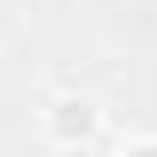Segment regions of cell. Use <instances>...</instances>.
<instances>
[{"label": "cell", "mask_w": 157, "mask_h": 157, "mask_svg": "<svg viewBox=\"0 0 157 157\" xmlns=\"http://www.w3.org/2000/svg\"><path fill=\"white\" fill-rule=\"evenodd\" d=\"M139 157H157V151H139Z\"/></svg>", "instance_id": "1"}]
</instances>
